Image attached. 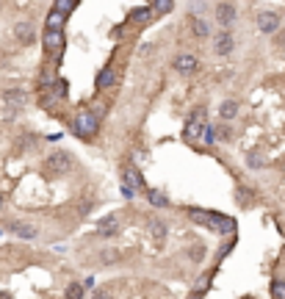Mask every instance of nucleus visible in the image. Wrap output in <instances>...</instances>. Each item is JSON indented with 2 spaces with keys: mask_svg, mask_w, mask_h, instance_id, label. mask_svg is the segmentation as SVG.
Wrapping results in <instances>:
<instances>
[{
  "mask_svg": "<svg viewBox=\"0 0 285 299\" xmlns=\"http://www.w3.org/2000/svg\"><path fill=\"white\" fill-rule=\"evenodd\" d=\"M72 131H75V136H80V139H94L100 131V116L94 114V111H80V114L75 116Z\"/></svg>",
  "mask_w": 285,
  "mask_h": 299,
  "instance_id": "nucleus-1",
  "label": "nucleus"
},
{
  "mask_svg": "<svg viewBox=\"0 0 285 299\" xmlns=\"http://www.w3.org/2000/svg\"><path fill=\"white\" fill-rule=\"evenodd\" d=\"M42 45H45L47 53H61L64 45H67V36H64V31H56V28H47L45 33H42Z\"/></svg>",
  "mask_w": 285,
  "mask_h": 299,
  "instance_id": "nucleus-2",
  "label": "nucleus"
},
{
  "mask_svg": "<svg viewBox=\"0 0 285 299\" xmlns=\"http://www.w3.org/2000/svg\"><path fill=\"white\" fill-rule=\"evenodd\" d=\"M197 69H199V61H197V56H191V53H180V56L175 58V72L194 75Z\"/></svg>",
  "mask_w": 285,
  "mask_h": 299,
  "instance_id": "nucleus-3",
  "label": "nucleus"
},
{
  "mask_svg": "<svg viewBox=\"0 0 285 299\" xmlns=\"http://www.w3.org/2000/svg\"><path fill=\"white\" fill-rule=\"evenodd\" d=\"M235 48V42H233V36H230V31H219L216 36H213V53L216 56H230Z\"/></svg>",
  "mask_w": 285,
  "mask_h": 299,
  "instance_id": "nucleus-4",
  "label": "nucleus"
},
{
  "mask_svg": "<svg viewBox=\"0 0 285 299\" xmlns=\"http://www.w3.org/2000/svg\"><path fill=\"white\" fill-rule=\"evenodd\" d=\"M258 28L263 33H277L280 31V17H277L274 11H260L258 14Z\"/></svg>",
  "mask_w": 285,
  "mask_h": 299,
  "instance_id": "nucleus-5",
  "label": "nucleus"
},
{
  "mask_svg": "<svg viewBox=\"0 0 285 299\" xmlns=\"http://www.w3.org/2000/svg\"><path fill=\"white\" fill-rule=\"evenodd\" d=\"M69 166H72V155H69V152H53V155L47 158V169H50V172H67Z\"/></svg>",
  "mask_w": 285,
  "mask_h": 299,
  "instance_id": "nucleus-6",
  "label": "nucleus"
},
{
  "mask_svg": "<svg viewBox=\"0 0 285 299\" xmlns=\"http://www.w3.org/2000/svg\"><path fill=\"white\" fill-rule=\"evenodd\" d=\"M235 17H238V14H235V6L233 3H219L216 6V20H219V25H222V28H230L235 22Z\"/></svg>",
  "mask_w": 285,
  "mask_h": 299,
  "instance_id": "nucleus-7",
  "label": "nucleus"
},
{
  "mask_svg": "<svg viewBox=\"0 0 285 299\" xmlns=\"http://www.w3.org/2000/svg\"><path fill=\"white\" fill-rule=\"evenodd\" d=\"M14 36H17V42H20V45H33V42H36V31H33L31 22H17V25H14Z\"/></svg>",
  "mask_w": 285,
  "mask_h": 299,
  "instance_id": "nucleus-8",
  "label": "nucleus"
},
{
  "mask_svg": "<svg viewBox=\"0 0 285 299\" xmlns=\"http://www.w3.org/2000/svg\"><path fill=\"white\" fill-rule=\"evenodd\" d=\"M188 219H191L194 225H199V227H208V230H213V213H211V210L188 208Z\"/></svg>",
  "mask_w": 285,
  "mask_h": 299,
  "instance_id": "nucleus-9",
  "label": "nucleus"
},
{
  "mask_svg": "<svg viewBox=\"0 0 285 299\" xmlns=\"http://www.w3.org/2000/svg\"><path fill=\"white\" fill-rule=\"evenodd\" d=\"M152 17H155V11H152V6H141V9H133L128 14V20L133 22V25H144V22H150Z\"/></svg>",
  "mask_w": 285,
  "mask_h": 299,
  "instance_id": "nucleus-10",
  "label": "nucleus"
},
{
  "mask_svg": "<svg viewBox=\"0 0 285 299\" xmlns=\"http://www.w3.org/2000/svg\"><path fill=\"white\" fill-rule=\"evenodd\" d=\"M125 183L130 186V189H144V178H141V172L136 166H125Z\"/></svg>",
  "mask_w": 285,
  "mask_h": 299,
  "instance_id": "nucleus-11",
  "label": "nucleus"
},
{
  "mask_svg": "<svg viewBox=\"0 0 285 299\" xmlns=\"http://www.w3.org/2000/svg\"><path fill=\"white\" fill-rule=\"evenodd\" d=\"M219 116H222L224 122H233L235 116H238V103H235V100H224V103L219 105Z\"/></svg>",
  "mask_w": 285,
  "mask_h": 299,
  "instance_id": "nucleus-12",
  "label": "nucleus"
},
{
  "mask_svg": "<svg viewBox=\"0 0 285 299\" xmlns=\"http://www.w3.org/2000/svg\"><path fill=\"white\" fill-rule=\"evenodd\" d=\"M213 230H219V233H233L235 230V222L230 219V216H222V213H213Z\"/></svg>",
  "mask_w": 285,
  "mask_h": 299,
  "instance_id": "nucleus-13",
  "label": "nucleus"
},
{
  "mask_svg": "<svg viewBox=\"0 0 285 299\" xmlns=\"http://www.w3.org/2000/svg\"><path fill=\"white\" fill-rule=\"evenodd\" d=\"M114 80H116V69L114 67H105L103 72L97 75V89L103 92V89H111L114 86Z\"/></svg>",
  "mask_w": 285,
  "mask_h": 299,
  "instance_id": "nucleus-14",
  "label": "nucleus"
},
{
  "mask_svg": "<svg viewBox=\"0 0 285 299\" xmlns=\"http://www.w3.org/2000/svg\"><path fill=\"white\" fill-rule=\"evenodd\" d=\"M11 233L14 236H20V238H36L39 236V230L33 225H25V222H17V225H11Z\"/></svg>",
  "mask_w": 285,
  "mask_h": 299,
  "instance_id": "nucleus-15",
  "label": "nucleus"
},
{
  "mask_svg": "<svg viewBox=\"0 0 285 299\" xmlns=\"http://www.w3.org/2000/svg\"><path fill=\"white\" fill-rule=\"evenodd\" d=\"M64 22H67V14H61L58 9H53L50 14H47V20H45V28H56V31H61Z\"/></svg>",
  "mask_w": 285,
  "mask_h": 299,
  "instance_id": "nucleus-16",
  "label": "nucleus"
},
{
  "mask_svg": "<svg viewBox=\"0 0 285 299\" xmlns=\"http://www.w3.org/2000/svg\"><path fill=\"white\" fill-rule=\"evenodd\" d=\"M116 225H119V219H116L114 213H111V216H105V219L100 222V236H114V233L119 230Z\"/></svg>",
  "mask_w": 285,
  "mask_h": 299,
  "instance_id": "nucleus-17",
  "label": "nucleus"
},
{
  "mask_svg": "<svg viewBox=\"0 0 285 299\" xmlns=\"http://www.w3.org/2000/svg\"><path fill=\"white\" fill-rule=\"evenodd\" d=\"M191 33L197 39H205L208 33H211V25H208L205 20H199V17H191Z\"/></svg>",
  "mask_w": 285,
  "mask_h": 299,
  "instance_id": "nucleus-18",
  "label": "nucleus"
},
{
  "mask_svg": "<svg viewBox=\"0 0 285 299\" xmlns=\"http://www.w3.org/2000/svg\"><path fill=\"white\" fill-rule=\"evenodd\" d=\"M147 199H150V205H155V208H169V199H166V194L158 191V189L147 191Z\"/></svg>",
  "mask_w": 285,
  "mask_h": 299,
  "instance_id": "nucleus-19",
  "label": "nucleus"
},
{
  "mask_svg": "<svg viewBox=\"0 0 285 299\" xmlns=\"http://www.w3.org/2000/svg\"><path fill=\"white\" fill-rule=\"evenodd\" d=\"M6 103H9V105H25L28 97H25V92H22V89H9V92H6Z\"/></svg>",
  "mask_w": 285,
  "mask_h": 299,
  "instance_id": "nucleus-20",
  "label": "nucleus"
},
{
  "mask_svg": "<svg viewBox=\"0 0 285 299\" xmlns=\"http://www.w3.org/2000/svg\"><path fill=\"white\" fill-rule=\"evenodd\" d=\"M199 131H202V119L191 116V119H188V125H186V139H188V142H194V139L199 136Z\"/></svg>",
  "mask_w": 285,
  "mask_h": 299,
  "instance_id": "nucleus-21",
  "label": "nucleus"
},
{
  "mask_svg": "<svg viewBox=\"0 0 285 299\" xmlns=\"http://www.w3.org/2000/svg\"><path fill=\"white\" fill-rule=\"evenodd\" d=\"M56 75H53V69H42V75H39V86L42 89H53V83H56Z\"/></svg>",
  "mask_w": 285,
  "mask_h": 299,
  "instance_id": "nucleus-22",
  "label": "nucleus"
},
{
  "mask_svg": "<svg viewBox=\"0 0 285 299\" xmlns=\"http://www.w3.org/2000/svg\"><path fill=\"white\" fill-rule=\"evenodd\" d=\"M150 230H152V236H155L158 241H164V238H166V225L161 219H152L150 222Z\"/></svg>",
  "mask_w": 285,
  "mask_h": 299,
  "instance_id": "nucleus-23",
  "label": "nucleus"
},
{
  "mask_svg": "<svg viewBox=\"0 0 285 299\" xmlns=\"http://www.w3.org/2000/svg\"><path fill=\"white\" fill-rule=\"evenodd\" d=\"M199 139H202V144H208V147H211V144L216 142V131H213L211 125H202V131H199Z\"/></svg>",
  "mask_w": 285,
  "mask_h": 299,
  "instance_id": "nucleus-24",
  "label": "nucleus"
},
{
  "mask_svg": "<svg viewBox=\"0 0 285 299\" xmlns=\"http://www.w3.org/2000/svg\"><path fill=\"white\" fill-rule=\"evenodd\" d=\"M172 6H175V0H155V3H152V11H155V14H169Z\"/></svg>",
  "mask_w": 285,
  "mask_h": 299,
  "instance_id": "nucleus-25",
  "label": "nucleus"
},
{
  "mask_svg": "<svg viewBox=\"0 0 285 299\" xmlns=\"http://www.w3.org/2000/svg\"><path fill=\"white\" fill-rule=\"evenodd\" d=\"M271 299H285V280H274L271 283Z\"/></svg>",
  "mask_w": 285,
  "mask_h": 299,
  "instance_id": "nucleus-26",
  "label": "nucleus"
},
{
  "mask_svg": "<svg viewBox=\"0 0 285 299\" xmlns=\"http://www.w3.org/2000/svg\"><path fill=\"white\" fill-rule=\"evenodd\" d=\"M67 89H69V86H67V80H61V78H58L56 83H53V95H56L58 100H64V97H67Z\"/></svg>",
  "mask_w": 285,
  "mask_h": 299,
  "instance_id": "nucleus-27",
  "label": "nucleus"
},
{
  "mask_svg": "<svg viewBox=\"0 0 285 299\" xmlns=\"http://www.w3.org/2000/svg\"><path fill=\"white\" fill-rule=\"evenodd\" d=\"M67 299H83V285H80V283H69Z\"/></svg>",
  "mask_w": 285,
  "mask_h": 299,
  "instance_id": "nucleus-28",
  "label": "nucleus"
},
{
  "mask_svg": "<svg viewBox=\"0 0 285 299\" xmlns=\"http://www.w3.org/2000/svg\"><path fill=\"white\" fill-rule=\"evenodd\" d=\"M216 136L222 139V142H233V131H230L227 125H219L216 127Z\"/></svg>",
  "mask_w": 285,
  "mask_h": 299,
  "instance_id": "nucleus-29",
  "label": "nucleus"
},
{
  "mask_svg": "<svg viewBox=\"0 0 285 299\" xmlns=\"http://www.w3.org/2000/svg\"><path fill=\"white\" fill-rule=\"evenodd\" d=\"M56 9L61 11V14H69V11L75 9V0H56Z\"/></svg>",
  "mask_w": 285,
  "mask_h": 299,
  "instance_id": "nucleus-30",
  "label": "nucleus"
},
{
  "mask_svg": "<svg viewBox=\"0 0 285 299\" xmlns=\"http://www.w3.org/2000/svg\"><path fill=\"white\" fill-rule=\"evenodd\" d=\"M188 258H191V261H202V258H205V247H199V244H197V247H188Z\"/></svg>",
  "mask_w": 285,
  "mask_h": 299,
  "instance_id": "nucleus-31",
  "label": "nucleus"
},
{
  "mask_svg": "<svg viewBox=\"0 0 285 299\" xmlns=\"http://www.w3.org/2000/svg\"><path fill=\"white\" fill-rule=\"evenodd\" d=\"M271 36H274V48L277 50H285V31L282 33H271Z\"/></svg>",
  "mask_w": 285,
  "mask_h": 299,
  "instance_id": "nucleus-32",
  "label": "nucleus"
},
{
  "mask_svg": "<svg viewBox=\"0 0 285 299\" xmlns=\"http://www.w3.org/2000/svg\"><path fill=\"white\" fill-rule=\"evenodd\" d=\"M247 163H249V166L255 169V166H260V163H263V161H260V155H249V161H247Z\"/></svg>",
  "mask_w": 285,
  "mask_h": 299,
  "instance_id": "nucleus-33",
  "label": "nucleus"
},
{
  "mask_svg": "<svg viewBox=\"0 0 285 299\" xmlns=\"http://www.w3.org/2000/svg\"><path fill=\"white\" fill-rule=\"evenodd\" d=\"M122 194H125V197H128V199H130V197H133V194H136V189H130V186H122Z\"/></svg>",
  "mask_w": 285,
  "mask_h": 299,
  "instance_id": "nucleus-34",
  "label": "nucleus"
},
{
  "mask_svg": "<svg viewBox=\"0 0 285 299\" xmlns=\"http://www.w3.org/2000/svg\"><path fill=\"white\" fill-rule=\"evenodd\" d=\"M94 299H111V296L105 294V291H97V294H94Z\"/></svg>",
  "mask_w": 285,
  "mask_h": 299,
  "instance_id": "nucleus-35",
  "label": "nucleus"
},
{
  "mask_svg": "<svg viewBox=\"0 0 285 299\" xmlns=\"http://www.w3.org/2000/svg\"><path fill=\"white\" fill-rule=\"evenodd\" d=\"M0 299H14V296H11L9 291H0Z\"/></svg>",
  "mask_w": 285,
  "mask_h": 299,
  "instance_id": "nucleus-36",
  "label": "nucleus"
},
{
  "mask_svg": "<svg viewBox=\"0 0 285 299\" xmlns=\"http://www.w3.org/2000/svg\"><path fill=\"white\" fill-rule=\"evenodd\" d=\"M188 299H202V294H199V291H194V294L188 296Z\"/></svg>",
  "mask_w": 285,
  "mask_h": 299,
  "instance_id": "nucleus-37",
  "label": "nucleus"
},
{
  "mask_svg": "<svg viewBox=\"0 0 285 299\" xmlns=\"http://www.w3.org/2000/svg\"><path fill=\"white\" fill-rule=\"evenodd\" d=\"M3 202H6V199H3V194H0V210H3Z\"/></svg>",
  "mask_w": 285,
  "mask_h": 299,
  "instance_id": "nucleus-38",
  "label": "nucleus"
}]
</instances>
